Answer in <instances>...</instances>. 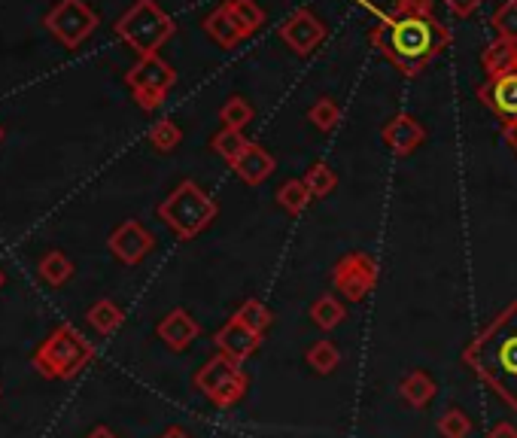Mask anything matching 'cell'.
I'll list each match as a JSON object with an SVG mask.
<instances>
[{
	"instance_id": "34",
	"label": "cell",
	"mask_w": 517,
	"mask_h": 438,
	"mask_svg": "<svg viewBox=\"0 0 517 438\" xmlns=\"http://www.w3.org/2000/svg\"><path fill=\"white\" fill-rule=\"evenodd\" d=\"M481 4H484V0H445V7H448L457 19H469V16H475Z\"/></svg>"
},
{
	"instance_id": "26",
	"label": "cell",
	"mask_w": 517,
	"mask_h": 438,
	"mask_svg": "<svg viewBox=\"0 0 517 438\" xmlns=\"http://www.w3.org/2000/svg\"><path fill=\"white\" fill-rule=\"evenodd\" d=\"M253 107L247 98L241 95H232L223 107H219V122H223V128H232V131H244L250 122H253Z\"/></svg>"
},
{
	"instance_id": "28",
	"label": "cell",
	"mask_w": 517,
	"mask_h": 438,
	"mask_svg": "<svg viewBox=\"0 0 517 438\" xmlns=\"http://www.w3.org/2000/svg\"><path fill=\"white\" fill-rule=\"evenodd\" d=\"M235 320H241L247 329H253L256 335H265L268 329H271V323H274V317H271V311L259 302V299H247L238 311H235Z\"/></svg>"
},
{
	"instance_id": "17",
	"label": "cell",
	"mask_w": 517,
	"mask_h": 438,
	"mask_svg": "<svg viewBox=\"0 0 517 438\" xmlns=\"http://www.w3.org/2000/svg\"><path fill=\"white\" fill-rule=\"evenodd\" d=\"M274 168H277L274 156L265 150V146H259V143H250L247 153L232 165V171H235L247 186H262V183L274 174Z\"/></svg>"
},
{
	"instance_id": "16",
	"label": "cell",
	"mask_w": 517,
	"mask_h": 438,
	"mask_svg": "<svg viewBox=\"0 0 517 438\" xmlns=\"http://www.w3.org/2000/svg\"><path fill=\"white\" fill-rule=\"evenodd\" d=\"M481 70H484L487 80H496V77H505V73H514L517 70V40H505V37L490 40L481 49Z\"/></svg>"
},
{
	"instance_id": "2",
	"label": "cell",
	"mask_w": 517,
	"mask_h": 438,
	"mask_svg": "<svg viewBox=\"0 0 517 438\" xmlns=\"http://www.w3.org/2000/svg\"><path fill=\"white\" fill-rule=\"evenodd\" d=\"M463 365L517 411V299L505 305L463 350Z\"/></svg>"
},
{
	"instance_id": "6",
	"label": "cell",
	"mask_w": 517,
	"mask_h": 438,
	"mask_svg": "<svg viewBox=\"0 0 517 438\" xmlns=\"http://www.w3.org/2000/svg\"><path fill=\"white\" fill-rule=\"evenodd\" d=\"M247 375L241 369V362L226 356V353H216L210 356L198 375H195V390L216 408H232L244 399L247 393Z\"/></svg>"
},
{
	"instance_id": "39",
	"label": "cell",
	"mask_w": 517,
	"mask_h": 438,
	"mask_svg": "<svg viewBox=\"0 0 517 438\" xmlns=\"http://www.w3.org/2000/svg\"><path fill=\"white\" fill-rule=\"evenodd\" d=\"M7 283V274H4V268H0V286H4Z\"/></svg>"
},
{
	"instance_id": "22",
	"label": "cell",
	"mask_w": 517,
	"mask_h": 438,
	"mask_svg": "<svg viewBox=\"0 0 517 438\" xmlns=\"http://www.w3.org/2000/svg\"><path fill=\"white\" fill-rule=\"evenodd\" d=\"M86 320L92 323V329L98 335H113L122 323H125V311L113 302V299H101L89 308Z\"/></svg>"
},
{
	"instance_id": "10",
	"label": "cell",
	"mask_w": 517,
	"mask_h": 438,
	"mask_svg": "<svg viewBox=\"0 0 517 438\" xmlns=\"http://www.w3.org/2000/svg\"><path fill=\"white\" fill-rule=\"evenodd\" d=\"M280 40L295 52V55H311L323 40H326V25L317 19L311 10H295L283 25H280Z\"/></svg>"
},
{
	"instance_id": "1",
	"label": "cell",
	"mask_w": 517,
	"mask_h": 438,
	"mask_svg": "<svg viewBox=\"0 0 517 438\" xmlns=\"http://www.w3.org/2000/svg\"><path fill=\"white\" fill-rule=\"evenodd\" d=\"M375 19L368 40L405 77L423 73L454 40L451 28L435 19L432 0H396L390 13L381 10Z\"/></svg>"
},
{
	"instance_id": "21",
	"label": "cell",
	"mask_w": 517,
	"mask_h": 438,
	"mask_svg": "<svg viewBox=\"0 0 517 438\" xmlns=\"http://www.w3.org/2000/svg\"><path fill=\"white\" fill-rule=\"evenodd\" d=\"M247 146H250V140L244 137V131H232V128H223L210 137V150L219 159H226L229 165H235L247 153Z\"/></svg>"
},
{
	"instance_id": "33",
	"label": "cell",
	"mask_w": 517,
	"mask_h": 438,
	"mask_svg": "<svg viewBox=\"0 0 517 438\" xmlns=\"http://www.w3.org/2000/svg\"><path fill=\"white\" fill-rule=\"evenodd\" d=\"M490 25L496 28L499 37L505 40H517V0H502L499 10L493 13Z\"/></svg>"
},
{
	"instance_id": "9",
	"label": "cell",
	"mask_w": 517,
	"mask_h": 438,
	"mask_svg": "<svg viewBox=\"0 0 517 438\" xmlns=\"http://www.w3.org/2000/svg\"><path fill=\"white\" fill-rule=\"evenodd\" d=\"M332 286L347 302H365L378 286V259L365 250H350L335 262Z\"/></svg>"
},
{
	"instance_id": "35",
	"label": "cell",
	"mask_w": 517,
	"mask_h": 438,
	"mask_svg": "<svg viewBox=\"0 0 517 438\" xmlns=\"http://www.w3.org/2000/svg\"><path fill=\"white\" fill-rule=\"evenodd\" d=\"M487 438H517V426L508 423V420H502V423H496V426L490 429Z\"/></svg>"
},
{
	"instance_id": "36",
	"label": "cell",
	"mask_w": 517,
	"mask_h": 438,
	"mask_svg": "<svg viewBox=\"0 0 517 438\" xmlns=\"http://www.w3.org/2000/svg\"><path fill=\"white\" fill-rule=\"evenodd\" d=\"M505 140H508V143H511V150H514V153H517V119H514V122H508V125H505Z\"/></svg>"
},
{
	"instance_id": "8",
	"label": "cell",
	"mask_w": 517,
	"mask_h": 438,
	"mask_svg": "<svg viewBox=\"0 0 517 438\" xmlns=\"http://www.w3.org/2000/svg\"><path fill=\"white\" fill-rule=\"evenodd\" d=\"M43 22L64 49H77L83 40H89L95 34L98 13L86 4V0H58Z\"/></svg>"
},
{
	"instance_id": "31",
	"label": "cell",
	"mask_w": 517,
	"mask_h": 438,
	"mask_svg": "<svg viewBox=\"0 0 517 438\" xmlns=\"http://www.w3.org/2000/svg\"><path fill=\"white\" fill-rule=\"evenodd\" d=\"M308 122H311L317 131L329 134V131H335L338 122H341V107H338L332 98H320V101L308 110Z\"/></svg>"
},
{
	"instance_id": "37",
	"label": "cell",
	"mask_w": 517,
	"mask_h": 438,
	"mask_svg": "<svg viewBox=\"0 0 517 438\" xmlns=\"http://www.w3.org/2000/svg\"><path fill=\"white\" fill-rule=\"evenodd\" d=\"M86 438H119V435H116V432H113L110 426H95V429H92V432H89Z\"/></svg>"
},
{
	"instance_id": "4",
	"label": "cell",
	"mask_w": 517,
	"mask_h": 438,
	"mask_svg": "<svg viewBox=\"0 0 517 438\" xmlns=\"http://www.w3.org/2000/svg\"><path fill=\"white\" fill-rule=\"evenodd\" d=\"M216 201L195 183V180H183L162 204H159V219L180 238V241H192L198 238L213 219H216Z\"/></svg>"
},
{
	"instance_id": "3",
	"label": "cell",
	"mask_w": 517,
	"mask_h": 438,
	"mask_svg": "<svg viewBox=\"0 0 517 438\" xmlns=\"http://www.w3.org/2000/svg\"><path fill=\"white\" fill-rule=\"evenodd\" d=\"M95 359L92 341L70 323H61L49 332V338L34 353V369L46 381H70L77 378Z\"/></svg>"
},
{
	"instance_id": "40",
	"label": "cell",
	"mask_w": 517,
	"mask_h": 438,
	"mask_svg": "<svg viewBox=\"0 0 517 438\" xmlns=\"http://www.w3.org/2000/svg\"><path fill=\"white\" fill-rule=\"evenodd\" d=\"M0 140H4V125H0Z\"/></svg>"
},
{
	"instance_id": "5",
	"label": "cell",
	"mask_w": 517,
	"mask_h": 438,
	"mask_svg": "<svg viewBox=\"0 0 517 438\" xmlns=\"http://www.w3.org/2000/svg\"><path fill=\"white\" fill-rule=\"evenodd\" d=\"M177 25L174 19L156 4V0H137L134 7H128L119 22H116V34L140 55H159V49L174 37Z\"/></svg>"
},
{
	"instance_id": "24",
	"label": "cell",
	"mask_w": 517,
	"mask_h": 438,
	"mask_svg": "<svg viewBox=\"0 0 517 438\" xmlns=\"http://www.w3.org/2000/svg\"><path fill=\"white\" fill-rule=\"evenodd\" d=\"M37 271H40V277H43L49 286H64V283L73 277V262H70L61 250H49V253L40 259Z\"/></svg>"
},
{
	"instance_id": "25",
	"label": "cell",
	"mask_w": 517,
	"mask_h": 438,
	"mask_svg": "<svg viewBox=\"0 0 517 438\" xmlns=\"http://www.w3.org/2000/svg\"><path fill=\"white\" fill-rule=\"evenodd\" d=\"M311 201H314V195H311V189L305 186V180H295V177H292V180H286V183L277 189V204H280L286 213H292V216L302 213Z\"/></svg>"
},
{
	"instance_id": "20",
	"label": "cell",
	"mask_w": 517,
	"mask_h": 438,
	"mask_svg": "<svg viewBox=\"0 0 517 438\" xmlns=\"http://www.w3.org/2000/svg\"><path fill=\"white\" fill-rule=\"evenodd\" d=\"M226 10L232 13V19L244 37H253L265 25V10L256 4V0H226Z\"/></svg>"
},
{
	"instance_id": "11",
	"label": "cell",
	"mask_w": 517,
	"mask_h": 438,
	"mask_svg": "<svg viewBox=\"0 0 517 438\" xmlns=\"http://www.w3.org/2000/svg\"><path fill=\"white\" fill-rule=\"evenodd\" d=\"M107 247H110V253L119 259V262H125V265H140L146 256L153 253V247H156V238L146 232L137 219H125L122 226H116L113 232H110V238H107Z\"/></svg>"
},
{
	"instance_id": "7",
	"label": "cell",
	"mask_w": 517,
	"mask_h": 438,
	"mask_svg": "<svg viewBox=\"0 0 517 438\" xmlns=\"http://www.w3.org/2000/svg\"><path fill=\"white\" fill-rule=\"evenodd\" d=\"M125 83L134 92L140 110L153 113L165 104V95L177 86V70L162 55L137 58V64L125 73Z\"/></svg>"
},
{
	"instance_id": "29",
	"label": "cell",
	"mask_w": 517,
	"mask_h": 438,
	"mask_svg": "<svg viewBox=\"0 0 517 438\" xmlns=\"http://www.w3.org/2000/svg\"><path fill=\"white\" fill-rule=\"evenodd\" d=\"M150 143H153V150L159 153H174L177 146L183 143V131L174 119H162L150 128Z\"/></svg>"
},
{
	"instance_id": "38",
	"label": "cell",
	"mask_w": 517,
	"mask_h": 438,
	"mask_svg": "<svg viewBox=\"0 0 517 438\" xmlns=\"http://www.w3.org/2000/svg\"><path fill=\"white\" fill-rule=\"evenodd\" d=\"M159 438H192V435H189V432H186L183 426H171V429H165V432H162Z\"/></svg>"
},
{
	"instance_id": "27",
	"label": "cell",
	"mask_w": 517,
	"mask_h": 438,
	"mask_svg": "<svg viewBox=\"0 0 517 438\" xmlns=\"http://www.w3.org/2000/svg\"><path fill=\"white\" fill-rule=\"evenodd\" d=\"M305 359H308V365H311L317 375H332L338 365H341V353H338V347L332 341L311 344L308 353H305Z\"/></svg>"
},
{
	"instance_id": "23",
	"label": "cell",
	"mask_w": 517,
	"mask_h": 438,
	"mask_svg": "<svg viewBox=\"0 0 517 438\" xmlns=\"http://www.w3.org/2000/svg\"><path fill=\"white\" fill-rule=\"evenodd\" d=\"M347 320V308L335 299V296H320L314 305H311V323L323 332H332L338 329L341 323Z\"/></svg>"
},
{
	"instance_id": "13",
	"label": "cell",
	"mask_w": 517,
	"mask_h": 438,
	"mask_svg": "<svg viewBox=\"0 0 517 438\" xmlns=\"http://www.w3.org/2000/svg\"><path fill=\"white\" fill-rule=\"evenodd\" d=\"M478 101L505 125L517 119V70L478 86Z\"/></svg>"
},
{
	"instance_id": "12",
	"label": "cell",
	"mask_w": 517,
	"mask_h": 438,
	"mask_svg": "<svg viewBox=\"0 0 517 438\" xmlns=\"http://www.w3.org/2000/svg\"><path fill=\"white\" fill-rule=\"evenodd\" d=\"M381 137L387 143V150L393 156H411L414 150L426 143V128L417 116L411 113H396L390 122H384L381 128Z\"/></svg>"
},
{
	"instance_id": "32",
	"label": "cell",
	"mask_w": 517,
	"mask_h": 438,
	"mask_svg": "<svg viewBox=\"0 0 517 438\" xmlns=\"http://www.w3.org/2000/svg\"><path fill=\"white\" fill-rule=\"evenodd\" d=\"M302 180H305V186L311 189V195H314V198H326V195L338 186V177H335V171H332L326 162L311 165V168H308V174H305Z\"/></svg>"
},
{
	"instance_id": "14",
	"label": "cell",
	"mask_w": 517,
	"mask_h": 438,
	"mask_svg": "<svg viewBox=\"0 0 517 438\" xmlns=\"http://www.w3.org/2000/svg\"><path fill=\"white\" fill-rule=\"evenodd\" d=\"M213 344H216L219 353H226V356H232V359H238V362H247V359L259 350L262 335H256L253 329H247L241 320L232 317L223 329H219V332L213 335Z\"/></svg>"
},
{
	"instance_id": "18",
	"label": "cell",
	"mask_w": 517,
	"mask_h": 438,
	"mask_svg": "<svg viewBox=\"0 0 517 438\" xmlns=\"http://www.w3.org/2000/svg\"><path fill=\"white\" fill-rule=\"evenodd\" d=\"M204 31H207V37H210L216 46H223V49H235V46L244 40V34H241V28L235 25V19H232V13L226 10V4H219L213 13L204 16Z\"/></svg>"
},
{
	"instance_id": "19",
	"label": "cell",
	"mask_w": 517,
	"mask_h": 438,
	"mask_svg": "<svg viewBox=\"0 0 517 438\" xmlns=\"http://www.w3.org/2000/svg\"><path fill=\"white\" fill-rule=\"evenodd\" d=\"M435 381L426 375V372H408L399 384V396L411 405V408H426L432 399H435Z\"/></svg>"
},
{
	"instance_id": "30",
	"label": "cell",
	"mask_w": 517,
	"mask_h": 438,
	"mask_svg": "<svg viewBox=\"0 0 517 438\" xmlns=\"http://www.w3.org/2000/svg\"><path fill=\"white\" fill-rule=\"evenodd\" d=\"M438 435L441 438H469L472 435V420L463 408H448L438 417Z\"/></svg>"
},
{
	"instance_id": "15",
	"label": "cell",
	"mask_w": 517,
	"mask_h": 438,
	"mask_svg": "<svg viewBox=\"0 0 517 438\" xmlns=\"http://www.w3.org/2000/svg\"><path fill=\"white\" fill-rule=\"evenodd\" d=\"M156 335L174 350V353H183L192 347V341L201 335V326L198 320L186 311V308H174L162 317V323L156 326Z\"/></svg>"
}]
</instances>
